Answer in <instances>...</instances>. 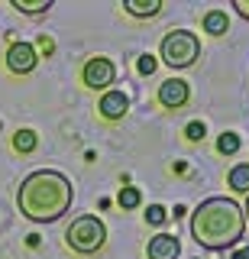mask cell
<instances>
[{"instance_id": "1", "label": "cell", "mask_w": 249, "mask_h": 259, "mask_svg": "<svg viewBox=\"0 0 249 259\" xmlns=\"http://www.w3.org/2000/svg\"><path fill=\"white\" fill-rule=\"evenodd\" d=\"M75 188H71L68 175L55 172V168H39L29 172L17 188V207L26 221L33 224H55L71 210Z\"/></svg>"}, {"instance_id": "2", "label": "cell", "mask_w": 249, "mask_h": 259, "mask_svg": "<svg viewBox=\"0 0 249 259\" xmlns=\"http://www.w3.org/2000/svg\"><path fill=\"white\" fill-rule=\"evenodd\" d=\"M243 233H246V217L233 198H207L191 214V237L197 246L211 249V253H223V249L236 246Z\"/></svg>"}, {"instance_id": "3", "label": "cell", "mask_w": 249, "mask_h": 259, "mask_svg": "<svg viewBox=\"0 0 249 259\" xmlns=\"http://www.w3.org/2000/svg\"><path fill=\"white\" fill-rule=\"evenodd\" d=\"M65 243H68V249H75V253H81V256H94L97 249H104V243H107V227L101 224V217L81 214V217H75L71 227L65 230Z\"/></svg>"}, {"instance_id": "4", "label": "cell", "mask_w": 249, "mask_h": 259, "mask_svg": "<svg viewBox=\"0 0 249 259\" xmlns=\"http://www.w3.org/2000/svg\"><path fill=\"white\" fill-rule=\"evenodd\" d=\"M201 59V39L188 29H172L162 39V62L172 68H191Z\"/></svg>"}, {"instance_id": "5", "label": "cell", "mask_w": 249, "mask_h": 259, "mask_svg": "<svg viewBox=\"0 0 249 259\" xmlns=\"http://www.w3.org/2000/svg\"><path fill=\"white\" fill-rule=\"evenodd\" d=\"M81 81L91 88V91H110V84L117 81V65L110 59H104V55H94V59L84 62Z\"/></svg>"}, {"instance_id": "6", "label": "cell", "mask_w": 249, "mask_h": 259, "mask_svg": "<svg viewBox=\"0 0 249 259\" xmlns=\"http://www.w3.org/2000/svg\"><path fill=\"white\" fill-rule=\"evenodd\" d=\"M36 65H39V55L29 42H13L7 49V68H10L13 75H29Z\"/></svg>"}, {"instance_id": "7", "label": "cell", "mask_w": 249, "mask_h": 259, "mask_svg": "<svg viewBox=\"0 0 249 259\" xmlns=\"http://www.w3.org/2000/svg\"><path fill=\"white\" fill-rule=\"evenodd\" d=\"M188 97H191L188 81H181V78H168V81H162V84H159V104H162L165 110L184 107V104H188Z\"/></svg>"}, {"instance_id": "8", "label": "cell", "mask_w": 249, "mask_h": 259, "mask_svg": "<svg viewBox=\"0 0 249 259\" xmlns=\"http://www.w3.org/2000/svg\"><path fill=\"white\" fill-rule=\"evenodd\" d=\"M101 117L110 120V123H117V120H123L126 113H130V97H126L123 91H104L101 104H97Z\"/></svg>"}, {"instance_id": "9", "label": "cell", "mask_w": 249, "mask_h": 259, "mask_svg": "<svg viewBox=\"0 0 249 259\" xmlns=\"http://www.w3.org/2000/svg\"><path fill=\"white\" fill-rule=\"evenodd\" d=\"M178 253H181V243H178V237H172V233H156L146 246L149 259H178Z\"/></svg>"}, {"instance_id": "10", "label": "cell", "mask_w": 249, "mask_h": 259, "mask_svg": "<svg viewBox=\"0 0 249 259\" xmlns=\"http://www.w3.org/2000/svg\"><path fill=\"white\" fill-rule=\"evenodd\" d=\"M123 10L130 16H136V20H149V16H156L162 10V0H126Z\"/></svg>"}, {"instance_id": "11", "label": "cell", "mask_w": 249, "mask_h": 259, "mask_svg": "<svg viewBox=\"0 0 249 259\" xmlns=\"http://www.w3.org/2000/svg\"><path fill=\"white\" fill-rule=\"evenodd\" d=\"M230 29V20L223 10H211L204 13V32H211V36H223V32Z\"/></svg>"}, {"instance_id": "12", "label": "cell", "mask_w": 249, "mask_h": 259, "mask_svg": "<svg viewBox=\"0 0 249 259\" xmlns=\"http://www.w3.org/2000/svg\"><path fill=\"white\" fill-rule=\"evenodd\" d=\"M227 182H230V188L233 191H249V162H239V165H233L230 168V175H227Z\"/></svg>"}, {"instance_id": "13", "label": "cell", "mask_w": 249, "mask_h": 259, "mask_svg": "<svg viewBox=\"0 0 249 259\" xmlns=\"http://www.w3.org/2000/svg\"><path fill=\"white\" fill-rule=\"evenodd\" d=\"M36 146H39V136L33 133V130H17V133H13V149L23 152V156H26V152H33Z\"/></svg>"}, {"instance_id": "14", "label": "cell", "mask_w": 249, "mask_h": 259, "mask_svg": "<svg viewBox=\"0 0 249 259\" xmlns=\"http://www.w3.org/2000/svg\"><path fill=\"white\" fill-rule=\"evenodd\" d=\"M13 7H17L20 13H26V16H39V13L52 10V0H13Z\"/></svg>"}, {"instance_id": "15", "label": "cell", "mask_w": 249, "mask_h": 259, "mask_svg": "<svg viewBox=\"0 0 249 259\" xmlns=\"http://www.w3.org/2000/svg\"><path fill=\"white\" fill-rule=\"evenodd\" d=\"M217 152H220V156H236L239 152V136L236 133H223L220 140H217Z\"/></svg>"}, {"instance_id": "16", "label": "cell", "mask_w": 249, "mask_h": 259, "mask_svg": "<svg viewBox=\"0 0 249 259\" xmlns=\"http://www.w3.org/2000/svg\"><path fill=\"white\" fill-rule=\"evenodd\" d=\"M117 201H120V207H123V210H133V207H139L142 194H139V188H120Z\"/></svg>"}, {"instance_id": "17", "label": "cell", "mask_w": 249, "mask_h": 259, "mask_svg": "<svg viewBox=\"0 0 249 259\" xmlns=\"http://www.w3.org/2000/svg\"><path fill=\"white\" fill-rule=\"evenodd\" d=\"M146 221H149L152 227H159V224H165V221H168V214H165V207H162V204H152V207L146 210Z\"/></svg>"}, {"instance_id": "18", "label": "cell", "mask_w": 249, "mask_h": 259, "mask_svg": "<svg viewBox=\"0 0 249 259\" xmlns=\"http://www.w3.org/2000/svg\"><path fill=\"white\" fill-rule=\"evenodd\" d=\"M204 133H207V126L201 123V120H194V123H188L184 126V136H188L191 143H197V140H204Z\"/></svg>"}, {"instance_id": "19", "label": "cell", "mask_w": 249, "mask_h": 259, "mask_svg": "<svg viewBox=\"0 0 249 259\" xmlns=\"http://www.w3.org/2000/svg\"><path fill=\"white\" fill-rule=\"evenodd\" d=\"M156 55H139V75H152L156 71Z\"/></svg>"}, {"instance_id": "20", "label": "cell", "mask_w": 249, "mask_h": 259, "mask_svg": "<svg viewBox=\"0 0 249 259\" xmlns=\"http://www.w3.org/2000/svg\"><path fill=\"white\" fill-rule=\"evenodd\" d=\"M233 7H236V13L243 20H249V0H233Z\"/></svg>"}, {"instance_id": "21", "label": "cell", "mask_w": 249, "mask_h": 259, "mask_svg": "<svg viewBox=\"0 0 249 259\" xmlns=\"http://www.w3.org/2000/svg\"><path fill=\"white\" fill-rule=\"evenodd\" d=\"M230 259H249V246H243V249H236Z\"/></svg>"}, {"instance_id": "22", "label": "cell", "mask_w": 249, "mask_h": 259, "mask_svg": "<svg viewBox=\"0 0 249 259\" xmlns=\"http://www.w3.org/2000/svg\"><path fill=\"white\" fill-rule=\"evenodd\" d=\"M243 217H246V221H249V198H246V207H243Z\"/></svg>"}]
</instances>
